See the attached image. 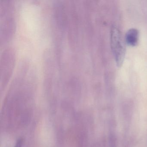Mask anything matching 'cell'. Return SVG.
I'll list each match as a JSON object with an SVG mask.
<instances>
[{
  "label": "cell",
  "instance_id": "6da1fadb",
  "mask_svg": "<svg viewBox=\"0 0 147 147\" xmlns=\"http://www.w3.org/2000/svg\"><path fill=\"white\" fill-rule=\"evenodd\" d=\"M111 43L117 66L120 67L123 64L125 56V46L121 32L116 26H113L111 30Z\"/></svg>",
  "mask_w": 147,
  "mask_h": 147
},
{
  "label": "cell",
  "instance_id": "7a4b0ae2",
  "mask_svg": "<svg viewBox=\"0 0 147 147\" xmlns=\"http://www.w3.org/2000/svg\"><path fill=\"white\" fill-rule=\"evenodd\" d=\"M139 32L136 29L129 30L125 34V39L126 43L130 46H136L138 42Z\"/></svg>",
  "mask_w": 147,
  "mask_h": 147
},
{
  "label": "cell",
  "instance_id": "3957f363",
  "mask_svg": "<svg viewBox=\"0 0 147 147\" xmlns=\"http://www.w3.org/2000/svg\"><path fill=\"white\" fill-rule=\"evenodd\" d=\"M22 142L21 140H20L18 143L15 147H21L22 146Z\"/></svg>",
  "mask_w": 147,
  "mask_h": 147
}]
</instances>
